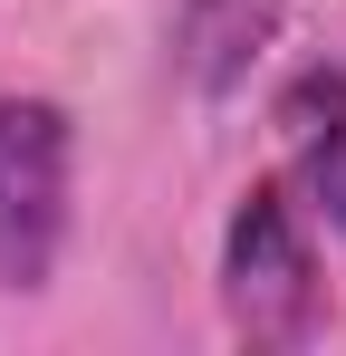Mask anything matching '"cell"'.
Here are the masks:
<instances>
[{
	"mask_svg": "<svg viewBox=\"0 0 346 356\" xmlns=\"http://www.w3.org/2000/svg\"><path fill=\"white\" fill-rule=\"evenodd\" d=\"M222 318L250 347H308L337 318L327 260H318V212L288 193V174H250L222 222Z\"/></svg>",
	"mask_w": 346,
	"mask_h": 356,
	"instance_id": "obj_1",
	"label": "cell"
},
{
	"mask_svg": "<svg viewBox=\"0 0 346 356\" xmlns=\"http://www.w3.org/2000/svg\"><path fill=\"white\" fill-rule=\"evenodd\" d=\"M77 222V116L58 97H0V289L39 298Z\"/></svg>",
	"mask_w": 346,
	"mask_h": 356,
	"instance_id": "obj_2",
	"label": "cell"
},
{
	"mask_svg": "<svg viewBox=\"0 0 346 356\" xmlns=\"http://www.w3.org/2000/svg\"><path fill=\"white\" fill-rule=\"evenodd\" d=\"M270 125H279V174L288 193L346 232V67L337 58H308L279 77V97H270Z\"/></svg>",
	"mask_w": 346,
	"mask_h": 356,
	"instance_id": "obj_3",
	"label": "cell"
},
{
	"mask_svg": "<svg viewBox=\"0 0 346 356\" xmlns=\"http://www.w3.org/2000/svg\"><path fill=\"white\" fill-rule=\"evenodd\" d=\"M279 19L288 0H173V58L202 97H231L260 67V49L279 39Z\"/></svg>",
	"mask_w": 346,
	"mask_h": 356,
	"instance_id": "obj_4",
	"label": "cell"
}]
</instances>
